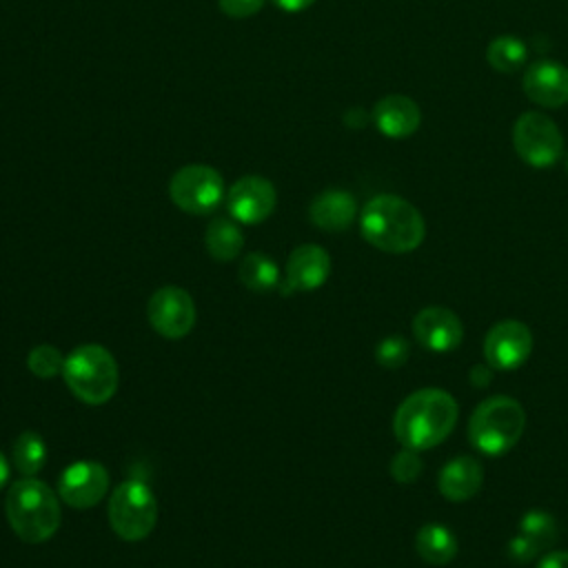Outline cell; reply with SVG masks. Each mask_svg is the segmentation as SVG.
Segmentation results:
<instances>
[{
  "label": "cell",
  "mask_w": 568,
  "mask_h": 568,
  "mask_svg": "<svg viewBox=\"0 0 568 568\" xmlns=\"http://www.w3.org/2000/svg\"><path fill=\"white\" fill-rule=\"evenodd\" d=\"M566 171H568V155H566Z\"/></svg>",
  "instance_id": "836d02e7"
},
{
  "label": "cell",
  "mask_w": 568,
  "mask_h": 568,
  "mask_svg": "<svg viewBox=\"0 0 568 568\" xmlns=\"http://www.w3.org/2000/svg\"><path fill=\"white\" fill-rule=\"evenodd\" d=\"M169 195L180 211L204 215L220 206L224 197V180L213 166L189 164L171 178Z\"/></svg>",
  "instance_id": "ba28073f"
},
{
  "label": "cell",
  "mask_w": 568,
  "mask_h": 568,
  "mask_svg": "<svg viewBox=\"0 0 568 568\" xmlns=\"http://www.w3.org/2000/svg\"><path fill=\"white\" fill-rule=\"evenodd\" d=\"M240 282L253 293H268L280 286V268L266 253H248L237 268Z\"/></svg>",
  "instance_id": "44dd1931"
},
{
  "label": "cell",
  "mask_w": 568,
  "mask_h": 568,
  "mask_svg": "<svg viewBox=\"0 0 568 568\" xmlns=\"http://www.w3.org/2000/svg\"><path fill=\"white\" fill-rule=\"evenodd\" d=\"M422 468H424V462L419 457V450L406 448V446H402V450H397L388 464L393 479L399 484H413L422 475Z\"/></svg>",
  "instance_id": "484cf974"
},
{
  "label": "cell",
  "mask_w": 568,
  "mask_h": 568,
  "mask_svg": "<svg viewBox=\"0 0 568 568\" xmlns=\"http://www.w3.org/2000/svg\"><path fill=\"white\" fill-rule=\"evenodd\" d=\"M69 390L84 404H106L118 390L115 357L100 344L75 346L62 368Z\"/></svg>",
  "instance_id": "5b68a950"
},
{
  "label": "cell",
  "mask_w": 568,
  "mask_h": 568,
  "mask_svg": "<svg viewBox=\"0 0 568 568\" xmlns=\"http://www.w3.org/2000/svg\"><path fill=\"white\" fill-rule=\"evenodd\" d=\"M357 215V202L348 191L342 189H328L315 195V200L308 206L311 222L322 231H344L353 224Z\"/></svg>",
  "instance_id": "ac0fdd59"
},
{
  "label": "cell",
  "mask_w": 568,
  "mask_h": 568,
  "mask_svg": "<svg viewBox=\"0 0 568 568\" xmlns=\"http://www.w3.org/2000/svg\"><path fill=\"white\" fill-rule=\"evenodd\" d=\"M470 382H473V386H486L490 382V371L486 366H479V364L473 366Z\"/></svg>",
  "instance_id": "4dcf8cb0"
},
{
  "label": "cell",
  "mask_w": 568,
  "mask_h": 568,
  "mask_svg": "<svg viewBox=\"0 0 568 568\" xmlns=\"http://www.w3.org/2000/svg\"><path fill=\"white\" fill-rule=\"evenodd\" d=\"M109 490V470L93 459L69 464L58 479V495L71 508H91Z\"/></svg>",
  "instance_id": "8fae6325"
},
{
  "label": "cell",
  "mask_w": 568,
  "mask_h": 568,
  "mask_svg": "<svg viewBox=\"0 0 568 568\" xmlns=\"http://www.w3.org/2000/svg\"><path fill=\"white\" fill-rule=\"evenodd\" d=\"M484 484V468L470 455H459L446 462L437 477L439 493L450 501H466L479 493Z\"/></svg>",
  "instance_id": "e0dca14e"
},
{
  "label": "cell",
  "mask_w": 568,
  "mask_h": 568,
  "mask_svg": "<svg viewBox=\"0 0 568 568\" xmlns=\"http://www.w3.org/2000/svg\"><path fill=\"white\" fill-rule=\"evenodd\" d=\"M413 333L424 348L433 353H448L462 344L464 324L446 306H426L415 315Z\"/></svg>",
  "instance_id": "5bb4252c"
},
{
  "label": "cell",
  "mask_w": 568,
  "mask_h": 568,
  "mask_svg": "<svg viewBox=\"0 0 568 568\" xmlns=\"http://www.w3.org/2000/svg\"><path fill=\"white\" fill-rule=\"evenodd\" d=\"M277 204L275 186L262 175H244L226 193V209L242 224L264 222Z\"/></svg>",
  "instance_id": "7c38bea8"
},
{
  "label": "cell",
  "mask_w": 568,
  "mask_h": 568,
  "mask_svg": "<svg viewBox=\"0 0 568 568\" xmlns=\"http://www.w3.org/2000/svg\"><path fill=\"white\" fill-rule=\"evenodd\" d=\"M415 548H417L419 557L426 564L444 566V564H450L455 559V555L459 550V544H457L455 532L448 526L430 521V524H424L417 530Z\"/></svg>",
  "instance_id": "d6986e66"
},
{
  "label": "cell",
  "mask_w": 568,
  "mask_h": 568,
  "mask_svg": "<svg viewBox=\"0 0 568 568\" xmlns=\"http://www.w3.org/2000/svg\"><path fill=\"white\" fill-rule=\"evenodd\" d=\"M526 55H528L526 44L517 36H510V33L493 38L488 49H486L488 64L495 71H499V73H515V71H519L524 67V62H526Z\"/></svg>",
  "instance_id": "7402d4cb"
},
{
  "label": "cell",
  "mask_w": 568,
  "mask_h": 568,
  "mask_svg": "<svg viewBox=\"0 0 568 568\" xmlns=\"http://www.w3.org/2000/svg\"><path fill=\"white\" fill-rule=\"evenodd\" d=\"M331 275V255L320 244H302L286 260V273L280 282L282 295L320 288Z\"/></svg>",
  "instance_id": "4fadbf2b"
},
{
  "label": "cell",
  "mask_w": 568,
  "mask_h": 568,
  "mask_svg": "<svg viewBox=\"0 0 568 568\" xmlns=\"http://www.w3.org/2000/svg\"><path fill=\"white\" fill-rule=\"evenodd\" d=\"M64 359H67V357H64L55 346H51V344H38V346H33V348L29 351V355H27V368H29L36 377H40V379H51V377H55L58 373H62Z\"/></svg>",
  "instance_id": "d4e9b609"
},
{
  "label": "cell",
  "mask_w": 568,
  "mask_h": 568,
  "mask_svg": "<svg viewBox=\"0 0 568 568\" xmlns=\"http://www.w3.org/2000/svg\"><path fill=\"white\" fill-rule=\"evenodd\" d=\"M532 353V333L519 320L493 324L484 337V357L490 368L515 371Z\"/></svg>",
  "instance_id": "9c48e42d"
},
{
  "label": "cell",
  "mask_w": 568,
  "mask_h": 568,
  "mask_svg": "<svg viewBox=\"0 0 568 568\" xmlns=\"http://www.w3.org/2000/svg\"><path fill=\"white\" fill-rule=\"evenodd\" d=\"M4 515L22 541L44 544L55 535L62 521L60 495L36 477H22L9 486Z\"/></svg>",
  "instance_id": "3957f363"
},
{
  "label": "cell",
  "mask_w": 568,
  "mask_h": 568,
  "mask_svg": "<svg viewBox=\"0 0 568 568\" xmlns=\"http://www.w3.org/2000/svg\"><path fill=\"white\" fill-rule=\"evenodd\" d=\"M280 9L284 11H302L306 7H311L315 0H273Z\"/></svg>",
  "instance_id": "1f68e13d"
},
{
  "label": "cell",
  "mask_w": 568,
  "mask_h": 568,
  "mask_svg": "<svg viewBox=\"0 0 568 568\" xmlns=\"http://www.w3.org/2000/svg\"><path fill=\"white\" fill-rule=\"evenodd\" d=\"M373 122L386 138L399 140L417 131L422 122V111L413 98L390 93L373 106Z\"/></svg>",
  "instance_id": "2e32d148"
},
{
  "label": "cell",
  "mask_w": 568,
  "mask_h": 568,
  "mask_svg": "<svg viewBox=\"0 0 568 568\" xmlns=\"http://www.w3.org/2000/svg\"><path fill=\"white\" fill-rule=\"evenodd\" d=\"M204 244L206 251L211 253L213 260L217 262H231L240 255L242 246H244V235L240 231V226L229 220V217H215L204 233Z\"/></svg>",
  "instance_id": "ffe728a7"
},
{
  "label": "cell",
  "mask_w": 568,
  "mask_h": 568,
  "mask_svg": "<svg viewBox=\"0 0 568 568\" xmlns=\"http://www.w3.org/2000/svg\"><path fill=\"white\" fill-rule=\"evenodd\" d=\"M526 413L521 404L508 395L484 399L468 419V439L473 448L488 457L506 455L521 437Z\"/></svg>",
  "instance_id": "277c9868"
},
{
  "label": "cell",
  "mask_w": 568,
  "mask_h": 568,
  "mask_svg": "<svg viewBox=\"0 0 568 568\" xmlns=\"http://www.w3.org/2000/svg\"><path fill=\"white\" fill-rule=\"evenodd\" d=\"M410 355V346L402 335H388L384 337L375 348V359L384 368H399L406 364Z\"/></svg>",
  "instance_id": "4316f807"
},
{
  "label": "cell",
  "mask_w": 568,
  "mask_h": 568,
  "mask_svg": "<svg viewBox=\"0 0 568 568\" xmlns=\"http://www.w3.org/2000/svg\"><path fill=\"white\" fill-rule=\"evenodd\" d=\"M158 521V499L140 479L122 481L109 499V524L124 541H140L151 535Z\"/></svg>",
  "instance_id": "8992f818"
},
{
  "label": "cell",
  "mask_w": 568,
  "mask_h": 568,
  "mask_svg": "<svg viewBox=\"0 0 568 568\" xmlns=\"http://www.w3.org/2000/svg\"><path fill=\"white\" fill-rule=\"evenodd\" d=\"M539 552H541V548H539L535 541H530L528 537H524L521 532L515 535V537L508 541V557H510L513 561H517V564H528V561H532Z\"/></svg>",
  "instance_id": "83f0119b"
},
{
  "label": "cell",
  "mask_w": 568,
  "mask_h": 568,
  "mask_svg": "<svg viewBox=\"0 0 568 568\" xmlns=\"http://www.w3.org/2000/svg\"><path fill=\"white\" fill-rule=\"evenodd\" d=\"M519 532L524 537H528L530 541H535L541 550L548 548L550 544L557 541L559 537V528L557 521L550 513L546 510H528L521 521H519Z\"/></svg>",
  "instance_id": "cb8c5ba5"
},
{
  "label": "cell",
  "mask_w": 568,
  "mask_h": 568,
  "mask_svg": "<svg viewBox=\"0 0 568 568\" xmlns=\"http://www.w3.org/2000/svg\"><path fill=\"white\" fill-rule=\"evenodd\" d=\"M459 406L442 388H419L395 410L393 433L406 448L428 450L442 444L455 428Z\"/></svg>",
  "instance_id": "6da1fadb"
},
{
  "label": "cell",
  "mask_w": 568,
  "mask_h": 568,
  "mask_svg": "<svg viewBox=\"0 0 568 568\" xmlns=\"http://www.w3.org/2000/svg\"><path fill=\"white\" fill-rule=\"evenodd\" d=\"M13 464L24 477L38 475L42 470V466L47 464L44 439L33 430L20 433L13 442Z\"/></svg>",
  "instance_id": "603a6c76"
},
{
  "label": "cell",
  "mask_w": 568,
  "mask_h": 568,
  "mask_svg": "<svg viewBox=\"0 0 568 568\" xmlns=\"http://www.w3.org/2000/svg\"><path fill=\"white\" fill-rule=\"evenodd\" d=\"M359 231L368 244L384 253H410L426 237L422 213L399 195H375L359 215Z\"/></svg>",
  "instance_id": "7a4b0ae2"
},
{
  "label": "cell",
  "mask_w": 568,
  "mask_h": 568,
  "mask_svg": "<svg viewBox=\"0 0 568 568\" xmlns=\"http://www.w3.org/2000/svg\"><path fill=\"white\" fill-rule=\"evenodd\" d=\"M146 315L155 333L169 339H180L189 335L195 324V304L184 288L162 286L151 295Z\"/></svg>",
  "instance_id": "30bf717a"
},
{
  "label": "cell",
  "mask_w": 568,
  "mask_h": 568,
  "mask_svg": "<svg viewBox=\"0 0 568 568\" xmlns=\"http://www.w3.org/2000/svg\"><path fill=\"white\" fill-rule=\"evenodd\" d=\"M513 146L528 166L546 169L561 158L564 135L548 115L526 111L513 126Z\"/></svg>",
  "instance_id": "52a82bcc"
},
{
  "label": "cell",
  "mask_w": 568,
  "mask_h": 568,
  "mask_svg": "<svg viewBox=\"0 0 568 568\" xmlns=\"http://www.w3.org/2000/svg\"><path fill=\"white\" fill-rule=\"evenodd\" d=\"M524 93L539 106H564L568 102V67L555 60L532 62L524 73Z\"/></svg>",
  "instance_id": "9a60e30c"
},
{
  "label": "cell",
  "mask_w": 568,
  "mask_h": 568,
  "mask_svg": "<svg viewBox=\"0 0 568 568\" xmlns=\"http://www.w3.org/2000/svg\"><path fill=\"white\" fill-rule=\"evenodd\" d=\"M537 568H568V550H552L544 555Z\"/></svg>",
  "instance_id": "f546056e"
},
{
  "label": "cell",
  "mask_w": 568,
  "mask_h": 568,
  "mask_svg": "<svg viewBox=\"0 0 568 568\" xmlns=\"http://www.w3.org/2000/svg\"><path fill=\"white\" fill-rule=\"evenodd\" d=\"M222 13H226L229 18H251L253 13H257L264 7V0H217Z\"/></svg>",
  "instance_id": "f1b7e54d"
},
{
  "label": "cell",
  "mask_w": 568,
  "mask_h": 568,
  "mask_svg": "<svg viewBox=\"0 0 568 568\" xmlns=\"http://www.w3.org/2000/svg\"><path fill=\"white\" fill-rule=\"evenodd\" d=\"M9 481V462L7 457L0 453V488H4Z\"/></svg>",
  "instance_id": "d6a6232c"
}]
</instances>
